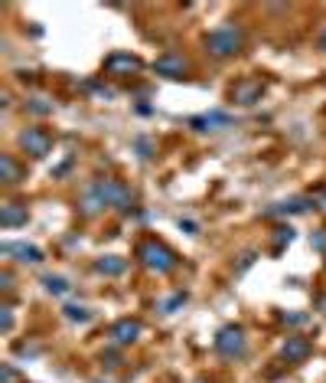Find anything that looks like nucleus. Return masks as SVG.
Here are the masks:
<instances>
[{"mask_svg": "<svg viewBox=\"0 0 326 383\" xmlns=\"http://www.w3.org/2000/svg\"><path fill=\"white\" fill-rule=\"evenodd\" d=\"M134 203H137V193L130 190L128 183L121 181H111V177H98L85 187L82 200H79V210L85 216H95V213H102L104 207H111L118 213H130L134 210Z\"/></svg>", "mask_w": 326, "mask_h": 383, "instance_id": "obj_1", "label": "nucleus"}, {"mask_svg": "<svg viewBox=\"0 0 326 383\" xmlns=\"http://www.w3.org/2000/svg\"><path fill=\"white\" fill-rule=\"evenodd\" d=\"M242 46H245V30L235 27V23H222V27H215L205 33V49H209V56H215V59L238 56Z\"/></svg>", "mask_w": 326, "mask_h": 383, "instance_id": "obj_2", "label": "nucleus"}, {"mask_svg": "<svg viewBox=\"0 0 326 383\" xmlns=\"http://www.w3.org/2000/svg\"><path fill=\"white\" fill-rule=\"evenodd\" d=\"M137 259H140V266L150 268V272H157V275H170V272H177V266H179V256L170 249V246H163L160 240L140 242Z\"/></svg>", "mask_w": 326, "mask_h": 383, "instance_id": "obj_3", "label": "nucleus"}, {"mask_svg": "<svg viewBox=\"0 0 326 383\" xmlns=\"http://www.w3.org/2000/svg\"><path fill=\"white\" fill-rule=\"evenodd\" d=\"M215 354L225 357V361H242L248 354V337H245V327L242 325H222L219 335L212 341Z\"/></svg>", "mask_w": 326, "mask_h": 383, "instance_id": "obj_4", "label": "nucleus"}, {"mask_svg": "<svg viewBox=\"0 0 326 383\" xmlns=\"http://www.w3.org/2000/svg\"><path fill=\"white\" fill-rule=\"evenodd\" d=\"M20 148H23L29 157H36L39 161V157H46V154L53 151V134L39 125L23 128V131H20Z\"/></svg>", "mask_w": 326, "mask_h": 383, "instance_id": "obj_5", "label": "nucleus"}, {"mask_svg": "<svg viewBox=\"0 0 326 383\" xmlns=\"http://www.w3.org/2000/svg\"><path fill=\"white\" fill-rule=\"evenodd\" d=\"M154 72L163 79H186L189 76V59L183 53H163L160 59H154Z\"/></svg>", "mask_w": 326, "mask_h": 383, "instance_id": "obj_6", "label": "nucleus"}, {"mask_svg": "<svg viewBox=\"0 0 326 383\" xmlns=\"http://www.w3.org/2000/svg\"><path fill=\"white\" fill-rule=\"evenodd\" d=\"M235 125V118L229 115V112H222V108H212V112H205V115H196L189 118V128L199 134L205 131H225V128H232Z\"/></svg>", "mask_w": 326, "mask_h": 383, "instance_id": "obj_7", "label": "nucleus"}, {"mask_svg": "<svg viewBox=\"0 0 326 383\" xmlns=\"http://www.w3.org/2000/svg\"><path fill=\"white\" fill-rule=\"evenodd\" d=\"M140 331H144V325H140L137 318H121V321H114L111 325L108 341H111V347H128L140 337Z\"/></svg>", "mask_w": 326, "mask_h": 383, "instance_id": "obj_8", "label": "nucleus"}, {"mask_svg": "<svg viewBox=\"0 0 326 383\" xmlns=\"http://www.w3.org/2000/svg\"><path fill=\"white\" fill-rule=\"evenodd\" d=\"M261 96H264V82L261 79H238L232 86V102L235 105H258Z\"/></svg>", "mask_w": 326, "mask_h": 383, "instance_id": "obj_9", "label": "nucleus"}, {"mask_svg": "<svg viewBox=\"0 0 326 383\" xmlns=\"http://www.w3.org/2000/svg\"><path fill=\"white\" fill-rule=\"evenodd\" d=\"M310 354H313V344H310V337H304V335H290L287 341L280 344V361H287V364H304Z\"/></svg>", "mask_w": 326, "mask_h": 383, "instance_id": "obj_10", "label": "nucleus"}, {"mask_svg": "<svg viewBox=\"0 0 326 383\" xmlns=\"http://www.w3.org/2000/svg\"><path fill=\"white\" fill-rule=\"evenodd\" d=\"M313 207H317L313 197H290V200H280V203L264 207V216H300V213L313 210Z\"/></svg>", "mask_w": 326, "mask_h": 383, "instance_id": "obj_11", "label": "nucleus"}, {"mask_svg": "<svg viewBox=\"0 0 326 383\" xmlns=\"http://www.w3.org/2000/svg\"><path fill=\"white\" fill-rule=\"evenodd\" d=\"M140 69H144V63L134 53H111V56L104 59V72L108 76H134Z\"/></svg>", "mask_w": 326, "mask_h": 383, "instance_id": "obj_12", "label": "nucleus"}, {"mask_svg": "<svg viewBox=\"0 0 326 383\" xmlns=\"http://www.w3.org/2000/svg\"><path fill=\"white\" fill-rule=\"evenodd\" d=\"M0 252H4V256H17L20 262H29V266H39V262L46 259V256H43V249L33 246V242H4Z\"/></svg>", "mask_w": 326, "mask_h": 383, "instance_id": "obj_13", "label": "nucleus"}, {"mask_svg": "<svg viewBox=\"0 0 326 383\" xmlns=\"http://www.w3.org/2000/svg\"><path fill=\"white\" fill-rule=\"evenodd\" d=\"M27 220H29V213L23 203H4V207H0V226H4V230L27 226Z\"/></svg>", "mask_w": 326, "mask_h": 383, "instance_id": "obj_14", "label": "nucleus"}, {"mask_svg": "<svg viewBox=\"0 0 326 383\" xmlns=\"http://www.w3.org/2000/svg\"><path fill=\"white\" fill-rule=\"evenodd\" d=\"M95 272L104 278H118L128 272V259L121 256H102V259H95Z\"/></svg>", "mask_w": 326, "mask_h": 383, "instance_id": "obj_15", "label": "nucleus"}, {"mask_svg": "<svg viewBox=\"0 0 326 383\" xmlns=\"http://www.w3.org/2000/svg\"><path fill=\"white\" fill-rule=\"evenodd\" d=\"M20 177H23V167L17 164V157L13 154H0V183L13 187V183H20Z\"/></svg>", "mask_w": 326, "mask_h": 383, "instance_id": "obj_16", "label": "nucleus"}, {"mask_svg": "<svg viewBox=\"0 0 326 383\" xmlns=\"http://www.w3.org/2000/svg\"><path fill=\"white\" fill-rule=\"evenodd\" d=\"M294 236H297V233H294V226H287V223H284V226H278V230H274V236H271V252H274V256H280V252H284V246H290V242H294Z\"/></svg>", "mask_w": 326, "mask_h": 383, "instance_id": "obj_17", "label": "nucleus"}, {"mask_svg": "<svg viewBox=\"0 0 326 383\" xmlns=\"http://www.w3.org/2000/svg\"><path fill=\"white\" fill-rule=\"evenodd\" d=\"M62 315H65V321H72V325H88V321L95 318V311L92 308H85V305H65Z\"/></svg>", "mask_w": 326, "mask_h": 383, "instance_id": "obj_18", "label": "nucleus"}, {"mask_svg": "<svg viewBox=\"0 0 326 383\" xmlns=\"http://www.w3.org/2000/svg\"><path fill=\"white\" fill-rule=\"evenodd\" d=\"M43 288H46L49 295H56V298H62V295H69V292H72L69 278H62V275H43Z\"/></svg>", "mask_w": 326, "mask_h": 383, "instance_id": "obj_19", "label": "nucleus"}, {"mask_svg": "<svg viewBox=\"0 0 326 383\" xmlns=\"http://www.w3.org/2000/svg\"><path fill=\"white\" fill-rule=\"evenodd\" d=\"M186 301H189V295H186V292H173V295H170V298H163V301H160V311H163V315H173V311H179V308H183V305H186Z\"/></svg>", "mask_w": 326, "mask_h": 383, "instance_id": "obj_20", "label": "nucleus"}, {"mask_svg": "<svg viewBox=\"0 0 326 383\" xmlns=\"http://www.w3.org/2000/svg\"><path fill=\"white\" fill-rule=\"evenodd\" d=\"M134 151H137L140 161H150V157L157 154V144L150 141L147 134H137V138H134Z\"/></svg>", "mask_w": 326, "mask_h": 383, "instance_id": "obj_21", "label": "nucleus"}, {"mask_svg": "<svg viewBox=\"0 0 326 383\" xmlns=\"http://www.w3.org/2000/svg\"><path fill=\"white\" fill-rule=\"evenodd\" d=\"M27 112L29 115H53V102H46V98H29Z\"/></svg>", "mask_w": 326, "mask_h": 383, "instance_id": "obj_22", "label": "nucleus"}, {"mask_svg": "<svg viewBox=\"0 0 326 383\" xmlns=\"http://www.w3.org/2000/svg\"><path fill=\"white\" fill-rule=\"evenodd\" d=\"M254 259H258V249H245L242 256H238V266H235V272L242 275V272H248V268L254 266Z\"/></svg>", "mask_w": 326, "mask_h": 383, "instance_id": "obj_23", "label": "nucleus"}, {"mask_svg": "<svg viewBox=\"0 0 326 383\" xmlns=\"http://www.w3.org/2000/svg\"><path fill=\"white\" fill-rule=\"evenodd\" d=\"M280 321H284V325L300 327V325H307V321H310V315H304V311H284V315H280Z\"/></svg>", "mask_w": 326, "mask_h": 383, "instance_id": "obj_24", "label": "nucleus"}, {"mask_svg": "<svg viewBox=\"0 0 326 383\" xmlns=\"http://www.w3.org/2000/svg\"><path fill=\"white\" fill-rule=\"evenodd\" d=\"M0 331H4V335L13 331V308H10V305L0 308Z\"/></svg>", "mask_w": 326, "mask_h": 383, "instance_id": "obj_25", "label": "nucleus"}, {"mask_svg": "<svg viewBox=\"0 0 326 383\" xmlns=\"http://www.w3.org/2000/svg\"><path fill=\"white\" fill-rule=\"evenodd\" d=\"M85 89H88V92H95V96H102V98H111L114 96V92L104 86V82H85Z\"/></svg>", "mask_w": 326, "mask_h": 383, "instance_id": "obj_26", "label": "nucleus"}, {"mask_svg": "<svg viewBox=\"0 0 326 383\" xmlns=\"http://www.w3.org/2000/svg\"><path fill=\"white\" fill-rule=\"evenodd\" d=\"M310 246L326 256V230H317V233H313V236H310Z\"/></svg>", "mask_w": 326, "mask_h": 383, "instance_id": "obj_27", "label": "nucleus"}, {"mask_svg": "<svg viewBox=\"0 0 326 383\" xmlns=\"http://www.w3.org/2000/svg\"><path fill=\"white\" fill-rule=\"evenodd\" d=\"M10 288H13V272L4 268V272H0V292H10Z\"/></svg>", "mask_w": 326, "mask_h": 383, "instance_id": "obj_28", "label": "nucleus"}, {"mask_svg": "<svg viewBox=\"0 0 326 383\" xmlns=\"http://www.w3.org/2000/svg\"><path fill=\"white\" fill-rule=\"evenodd\" d=\"M102 361H104V367H121V357H118V351H108Z\"/></svg>", "mask_w": 326, "mask_h": 383, "instance_id": "obj_29", "label": "nucleus"}, {"mask_svg": "<svg viewBox=\"0 0 326 383\" xmlns=\"http://www.w3.org/2000/svg\"><path fill=\"white\" fill-rule=\"evenodd\" d=\"M179 230H186L189 236H196V233H199V226H196L193 220H179Z\"/></svg>", "mask_w": 326, "mask_h": 383, "instance_id": "obj_30", "label": "nucleus"}, {"mask_svg": "<svg viewBox=\"0 0 326 383\" xmlns=\"http://www.w3.org/2000/svg\"><path fill=\"white\" fill-rule=\"evenodd\" d=\"M0 380H4V383H13V367L4 364V370H0Z\"/></svg>", "mask_w": 326, "mask_h": 383, "instance_id": "obj_31", "label": "nucleus"}, {"mask_svg": "<svg viewBox=\"0 0 326 383\" xmlns=\"http://www.w3.org/2000/svg\"><path fill=\"white\" fill-rule=\"evenodd\" d=\"M313 203H323V207H326V187H323V190L313 193Z\"/></svg>", "mask_w": 326, "mask_h": 383, "instance_id": "obj_32", "label": "nucleus"}, {"mask_svg": "<svg viewBox=\"0 0 326 383\" xmlns=\"http://www.w3.org/2000/svg\"><path fill=\"white\" fill-rule=\"evenodd\" d=\"M317 305H320V311L326 315V295H317Z\"/></svg>", "mask_w": 326, "mask_h": 383, "instance_id": "obj_33", "label": "nucleus"}, {"mask_svg": "<svg viewBox=\"0 0 326 383\" xmlns=\"http://www.w3.org/2000/svg\"><path fill=\"white\" fill-rule=\"evenodd\" d=\"M320 49H323V53H326V30H323V33H320Z\"/></svg>", "mask_w": 326, "mask_h": 383, "instance_id": "obj_34", "label": "nucleus"}]
</instances>
